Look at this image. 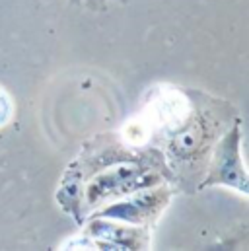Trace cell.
<instances>
[{"label":"cell","instance_id":"obj_1","mask_svg":"<svg viewBox=\"0 0 249 251\" xmlns=\"http://www.w3.org/2000/svg\"><path fill=\"white\" fill-rule=\"evenodd\" d=\"M191 94V113L183 125L166 138V164L170 166L174 179L181 183L193 181L200 170H206L212 148L220 134L234 121L232 109L220 105L216 100L199 92Z\"/></svg>","mask_w":249,"mask_h":251},{"label":"cell","instance_id":"obj_2","mask_svg":"<svg viewBox=\"0 0 249 251\" xmlns=\"http://www.w3.org/2000/svg\"><path fill=\"white\" fill-rule=\"evenodd\" d=\"M174 174L166 164L164 154L158 148H150V152L136 162H121L100 170L90 176L80 187V214L84 218L111 202L115 199L128 197L140 189L154 187L160 183H172Z\"/></svg>","mask_w":249,"mask_h":251},{"label":"cell","instance_id":"obj_3","mask_svg":"<svg viewBox=\"0 0 249 251\" xmlns=\"http://www.w3.org/2000/svg\"><path fill=\"white\" fill-rule=\"evenodd\" d=\"M214 185H224V187L236 189L248 195L249 181L244 162H242V123L240 119H236L216 140L208 166H206V176L199 181V189L214 187Z\"/></svg>","mask_w":249,"mask_h":251},{"label":"cell","instance_id":"obj_4","mask_svg":"<svg viewBox=\"0 0 249 251\" xmlns=\"http://www.w3.org/2000/svg\"><path fill=\"white\" fill-rule=\"evenodd\" d=\"M174 197V191L168 183H160L154 187L140 189L121 201L115 199V202H105L103 206L96 208L88 216H101V218H113L126 224L136 226H148L154 220H158L160 212L170 204Z\"/></svg>","mask_w":249,"mask_h":251},{"label":"cell","instance_id":"obj_5","mask_svg":"<svg viewBox=\"0 0 249 251\" xmlns=\"http://www.w3.org/2000/svg\"><path fill=\"white\" fill-rule=\"evenodd\" d=\"M84 234L90 250H146L150 246L148 226H126V222L90 216Z\"/></svg>","mask_w":249,"mask_h":251},{"label":"cell","instance_id":"obj_6","mask_svg":"<svg viewBox=\"0 0 249 251\" xmlns=\"http://www.w3.org/2000/svg\"><path fill=\"white\" fill-rule=\"evenodd\" d=\"M10 115H12V101H10L8 94L0 88V126L8 123Z\"/></svg>","mask_w":249,"mask_h":251}]
</instances>
